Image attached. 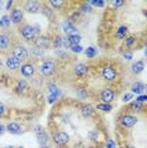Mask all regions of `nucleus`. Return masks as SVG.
<instances>
[{
  "mask_svg": "<svg viewBox=\"0 0 147 148\" xmlns=\"http://www.w3.org/2000/svg\"><path fill=\"white\" fill-rule=\"evenodd\" d=\"M19 33L25 41H33L37 36V29L32 25H23L19 28Z\"/></svg>",
  "mask_w": 147,
  "mask_h": 148,
  "instance_id": "1",
  "label": "nucleus"
},
{
  "mask_svg": "<svg viewBox=\"0 0 147 148\" xmlns=\"http://www.w3.org/2000/svg\"><path fill=\"white\" fill-rule=\"evenodd\" d=\"M102 76L105 81L108 82H114L117 80V70L113 66H105L102 70Z\"/></svg>",
  "mask_w": 147,
  "mask_h": 148,
  "instance_id": "2",
  "label": "nucleus"
},
{
  "mask_svg": "<svg viewBox=\"0 0 147 148\" xmlns=\"http://www.w3.org/2000/svg\"><path fill=\"white\" fill-rule=\"evenodd\" d=\"M56 71V63L53 61H45L39 67V72L43 76H51Z\"/></svg>",
  "mask_w": 147,
  "mask_h": 148,
  "instance_id": "3",
  "label": "nucleus"
},
{
  "mask_svg": "<svg viewBox=\"0 0 147 148\" xmlns=\"http://www.w3.org/2000/svg\"><path fill=\"white\" fill-rule=\"evenodd\" d=\"M114 97H115L114 91H113L112 89H108V87L103 89L102 92H100V100L105 104H110L113 100H114Z\"/></svg>",
  "mask_w": 147,
  "mask_h": 148,
  "instance_id": "4",
  "label": "nucleus"
},
{
  "mask_svg": "<svg viewBox=\"0 0 147 148\" xmlns=\"http://www.w3.org/2000/svg\"><path fill=\"white\" fill-rule=\"evenodd\" d=\"M16 60H19L21 62L25 61V60H28V49L25 48L24 46H16L14 48V55Z\"/></svg>",
  "mask_w": 147,
  "mask_h": 148,
  "instance_id": "5",
  "label": "nucleus"
},
{
  "mask_svg": "<svg viewBox=\"0 0 147 148\" xmlns=\"http://www.w3.org/2000/svg\"><path fill=\"white\" fill-rule=\"evenodd\" d=\"M69 140H70V137L65 132H57L53 136V142L57 146H65V144L69 143Z\"/></svg>",
  "mask_w": 147,
  "mask_h": 148,
  "instance_id": "6",
  "label": "nucleus"
},
{
  "mask_svg": "<svg viewBox=\"0 0 147 148\" xmlns=\"http://www.w3.org/2000/svg\"><path fill=\"white\" fill-rule=\"evenodd\" d=\"M121 124L124 128H132L136 125L137 123V118L135 115H131V114H126V115H122L121 116Z\"/></svg>",
  "mask_w": 147,
  "mask_h": 148,
  "instance_id": "7",
  "label": "nucleus"
},
{
  "mask_svg": "<svg viewBox=\"0 0 147 148\" xmlns=\"http://www.w3.org/2000/svg\"><path fill=\"white\" fill-rule=\"evenodd\" d=\"M36 73V69L32 63H24L21 66V75L24 77H32Z\"/></svg>",
  "mask_w": 147,
  "mask_h": 148,
  "instance_id": "8",
  "label": "nucleus"
},
{
  "mask_svg": "<svg viewBox=\"0 0 147 148\" xmlns=\"http://www.w3.org/2000/svg\"><path fill=\"white\" fill-rule=\"evenodd\" d=\"M49 39L47 38V37H38V38L34 41V47H37V48L42 49V51H46V49L49 47Z\"/></svg>",
  "mask_w": 147,
  "mask_h": 148,
  "instance_id": "9",
  "label": "nucleus"
},
{
  "mask_svg": "<svg viewBox=\"0 0 147 148\" xmlns=\"http://www.w3.org/2000/svg\"><path fill=\"white\" fill-rule=\"evenodd\" d=\"M6 67H8L10 71H15V70L21 69V61L19 60H16L14 56H9L8 58H6V62H5Z\"/></svg>",
  "mask_w": 147,
  "mask_h": 148,
  "instance_id": "10",
  "label": "nucleus"
},
{
  "mask_svg": "<svg viewBox=\"0 0 147 148\" xmlns=\"http://www.w3.org/2000/svg\"><path fill=\"white\" fill-rule=\"evenodd\" d=\"M9 18H10L12 23H14V24H19V23L23 21V12H22V9H18V8L13 9L12 13H10V15H9Z\"/></svg>",
  "mask_w": 147,
  "mask_h": 148,
  "instance_id": "11",
  "label": "nucleus"
},
{
  "mask_svg": "<svg viewBox=\"0 0 147 148\" xmlns=\"http://www.w3.org/2000/svg\"><path fill=\"white\" fill-rule=\"evenodd\" d=\"M24 9L28 13H32V14H36V13L41 12V5H39L38 1H27L24 5Z\"/></svg>",
  "mask_w": 147,
  "mask_h": 148,
  "instance_id": "12",
  "label": "nucleus"
},
{
  "mask_svg": "<svg viewBox=\"0 0 147 148\" xmlns=\"http://www.w3.org/2000/svg\"><path fill=\"white\" fill-rule=\"evenodd\" d=\"M74 72L78 77H85L89 72V67L85 65V63H78L74 69Z\"/></svg>",
  "mask_w": 147,
  "mask_h": 148,
  "instance_id": "13",
  "label": "nucleus"
},
{
  "mask_svg": "<svg viewBox=\"0 0 147 148\" xmlns=\"http://www.w3.org/2000/svg\"><path fill=\"white\" fill-rule=\"evenodd\" d=\"M63 32L66 33V36L70 37V36H75V34H78V29H76V27L72 24L71 22H69V21H66V22H63Z\"/></svg>",
  "mask_w": 147,
  "mask_h": 148,
  "instance_id": "14",
  "label": "nucleus"
},
{
  "mask_svg": "<svg viewBox=\"0 0 147 148\" xmlns=\"http://www.w3.org/2000/svg\"><path fill=\"white\" fill-rule=\"evenodd\" d=\"M145 89H146V85H143L142 82H135L131 87L132 94H137V95H142L145 92Z\"/></svg>",
  "mask_w": 147,
  "mask_h": 148,
  "instance_id": "15",
  "label": "nucleus"
},
{
  "mask_svg": "<svg viewBox=\"0 0 147 148\" xmlns=\"http://www.w3.org/2000/svg\"><path fill=\"white\" fill-rule=\"evenodd\" d=\"M81 114H82V116H85V118L93 116L94 115V108H93V105L85 104V105L81 108Z\"/></svg>",
  "mask_w": 147,
  "mask_h": 148,
  "instance_id": "16",
  "label": "nucleus"
},
{
  "mask_svg": "<svg viewBox=\"0 0 147 148\" xmlns=\"http://www.w3.org/2000/svg\"><path fill=\"white\" fill-rule=\"evenodd\" d=\"M28 90V84H27L25 80H19L18 84L15 86V92L16 94H23Z\"/></svg>",
  "mask_w": 147,
  "mask_h": 148,
  "instance_id": "17",
  "label": "nucleus"
},
{
  "mask_svg": "<svg viewBox=\"0 0 147 148\" xmlns=\"http://www.w3.org/2000/svg\"><path fill=\"white\" fill-rule=\"evenodd\" d=\"M143 69H145V63H143V61H137L131 66V70H132V72L135 73V75L141 73L143 71Z\"/></svg>",
  "mask_w": 147,
  "mask_h": 148,
  "instance_id": "18",
  "label": "nucleus"
},
{
  "mask_svg": "<svg viewBox=\"0 0 147 148\" xmlns=\"http://www.w3.org/2000/svg\"><path fill=\"white\" fill-rule=\"evenodd\" d=\"M37 139H38V143L41 144V146H46L47 142L49 140V137H48L47 132H46V130H43V132L37 134Z\"/></svg>",
  "mask_w": 147,
  "mask_h": 148,
  "instance_id": "19",
  "label": "nucleus"
},
{
  "mask_svg": "<svg viewBox=\"0 0 147 148\" xmlns=\"http://www.w3.org/2000/svg\"><path fill=\"white\" fill-rule=\"evenodd\" d=\"M6 130H8L10 134H19L21 133V127H19L18 123H9L8 125H6Z\"/></svg>",
  "mask_w": 147,
  "mask_h": 148,
  "instance_id": "20",
  "label": "nucleus"
},
{
  "mask_svg": "<svg viewBox=\"0 0 147 148\" xmlns=\"http://www.w3.org/2000/svg\"><path fill=\"white\" fill-rule=\"evenodd\" d=\"M9 43H10V39H9L8 34H0V49H6L9 47Z\"/></svg>",
  "mask_w": 147,
  "mask_h": 148,
  "instance_id": "21",
  "label": "nucleus"
},
{
  "mask_svg": "<svg viewBox=\"0 0 147 148\" xmlns=\"http://www.w3.org/2000/svg\"><path fill=\"white\" fill-rule=\"evenodd\" d=\"M96 55H98V49H96L95 47H88V48L85 49V56L88 57V58H94Z\"/></svg>",
  "mask_w": 147,
  "mask_h": 148,
  "instance_id": "22",
  "label": "nucleus"
},
{
  "mask_svg": "<svg viewBox=\"0 0 147 148\" xmlns=\"http://www.w3.org/2000/svg\"><path fill=\"white\" fill-rule=\"evenodd\" d=\"M96 109L100 110V112L109 113L110 110L113 109V106H112V104H105V103H102V104H98V105H96Z\"/></svg>",
  "mask_w": 147,
  "mask_h": 148,
  "instance_id": "23",
  "label": "nucleus"
},
{
  "mask_svg": "<svg viewBox=\"0 0 147 148\" xmlns=\"http://www.w3.org/2000/svg\"><path fill=\"white\" fill-rule=\"evenodd\" d=\"M67 39H69V42H70V45L72 46H78L80 42H81V37H80L79 34H75V36H70L67 37Z\"/></svg>",
  "mask_w": 147,
  "mask_h": 148,
  "instance_id": "24",
  "label": "nucleus"
},
{
  "mask_svg": "<svg viewBox=\"0 0 147 148\" xmlns=\"http://www.w3.org/2000/svg\"><path fill=\"white\" fill-rule=\"evenodd\" d=\"M126 34H127V27L126 25H121L118 28V31H117V33H115L117 38H118V39H123Z\"/></svg>",
  "mask_w": 147,
  "mask_h": 148,
  "instance_id": "25",
  "label": "nucleus"
},
{
  "mask_svg": "<svg viewBox=\"0 0 147 148\" xmlns=\"http://www.w3.org/2000/svg\"><path fill=\"white\" fill-rule=\"evenodd\" d=\"M61 95H62V92H61V91H57V92H49V94H48V103H49V104H53V103H55L56 100H57Z\"/></svg>",
  "mask_w": 147,
  "mask_h": 148,
  "instance_id": "26",
  "label": "nucleus"
},
{
  "mask_svg": "<svg viewBox=\"0 0 147 148\" xmlns=\"http://www.w3.org/2000/svg\"><path fill=\"white\" fill-rule=\"evenodd\" d=\"M48 4L55 9H61L62 6L65 5V3H63L62 0H51V1H48Z\"/></svg>",
  "mask_w": 147,
  "mask_h": 148,
  "instance_id": "27",
  "label": "nucleus"
},
{
  "mask_svg": "<svg viewBox=\"0 0 147 148\" xmlns=\"http://www.w3.org/2000/svg\"><path fill=\"white\" fill-rule=\"evenodd\" d=\"M88 138H89V140H91V142H96V140L99 139V132L98 130H90L88 133Z\"/></svg>",
  "mask_w": 147,
  "mask_h": 148,
  "instance_id": "28",
  "label": "nucleus"
},
{
  "mask_svg": "<svg viewBox=\"0 0 147 148\" xmlns=\"http://www.w3.org/2000/svg\"><path fill=\"white\" fill-rule=\"evenodd\" d=\"M131 109L133 110V112L139 113V112H142V109H143V104L142 103H138V101H133L131 104Z\"/></svg>",
  "mask_w": 147,
  "mask_h": 148,
  "instance_id": "29",
  "label": "nucleus"
},
{
  "mask_svg": "<svg viewBox=\"0 0 147 148\" xmlns=\"http://www.w3.org/2000/svg\"><path fill=\"white\" fill-rule=\"evenodd\" d=\"M53 46H55V48L63 47V38H62L61 36H57L55 39H53Z\"/></svg>",
  "mask_w": 147,
  "mask_h": 148,
  "instance_id": "30",
  "label": "nucleus"
},
{
  "mask_svg": "<svg viewBox=\"0 0 147 148\" xmlns=\"http://www.w3.org/2000/svg\"><path fill=\"white\" fill-rule=\"evenodd\" d=\"M136 43V38L135 37H132V36H129V37H127V38L124 39V45L127 47H132L133 45Z\"/></svg>",
  "mask_w": 147,
  "mask_h": 148,
  "instance_id": "31",
  "label": "nucleus"
},
{
  "mask_svg": "<svg viewBox=\"0 0 147 148\" xmlns=\"http://www.w3.org/2000/svg\"><path fill=\"white\" fill-rule=\"evenodd\" d=\"M89 4L91 6H98V8H103L105 5V1H102V0H91L89 1Z\"/></svg>",
  "mask_w": 147,
  "mask_h": 148,
  "instance_id": "32",
  "label": "nucleus"
},
{
  "mask_svg": "<svg viewBox=\"0 0 147 148\" xmlns=\"http://www.w3.org/2000/svg\"><path fill=\"white\" fill-rule=\"evenodd\" d=\"M80 15H81V13H80V12H75V13H72V14L70 15V18H69V22H71L72 24H74V22L79 21Z\"/></svg>",
  "mask_w": 147,
  "mask_h": 148,
  "instance_id": "33",
  "label": "nucleus"
},
{
  "mask_svg": "<svg viewBox=\"0 0 147 148\" xmlns=\"http://www.w3.org/2000/svg\"><path fill=\"white\" fill-rule=\"evenodd\" d=\"M78 96H79V99H80V100H85L86 97H88L86 90H84V89H80V90H78Z\"/></svg>",
  "mask_w": 147,
  "mask_h": 148,
  "instance_id": "34",
  "label": "nucleus"
},
{
  "mask_svg": "<svg viewBox=\"0 0 147 148\" xmlns=\"http://www.w3.org/2000/svg\"><path fill=\"white\" fill-rule=\"evenodd\" d=\"M1 22H3V24H4V27H6L8 28L9 25H10V23H12V21H10V18H9L8 15H4L1 18Z\"/></svg>",
  "mask_w": 147,
  "mask_h": 148,
  "instance_id": "35",
  "label": "nucleus"
},
{
  "mask_svg": "<svg viewBox=\"0 0 147 148\" xmlns=\"http://www.w3.org/2000/svg\"><path fill=\"white\" fill-rule=\"evenodd\" d=\"M70 49H71V52H74V53H81L84 48H82V47L80 46V45H78V46H72Z\"/></svg>",
  "mask_w": 147,
  "mask_h": 148,
  "instance_id": "36",
  "label": "nucleus"
},
{
  "mask_svg": "<svg viewBox=\"0 0 147 148\" xmlns=\"http://www.w3.org/2000/svg\"><path fill=\"white\" fill-rule=\"evenodd\" d=\"M132 97H133V94L132 92L131 94H124L123 97H122V101L123 103H128L129 100H132Z\"/></svg>",
  "mask_w": 147,
  "mask_h": 148,
  "instance_id": "37",
  "label": "nucleus"
},
{
  "mask_svg": "<svg viewBox=\"0 0 147 148\" xmlns=\"http://www.w3.org/2000/svg\"><path fill=\"white\" fill-rule=\"evenodd\" d=\"M91 12V5L90 4H85L81 6V13H89Z\"/></svg>",
  "mask_w": 147,
  "mask_h": 148,
  "instance_id": "38",
  "label": "nucleus"
},
{
  "mask_svg": "<svg viewBox=\"0 0 147 148\" xmlns=\"http://www.w3.org/2000/svg\"><path fill=\"white\" fill-rule=\"evenodd\" d=\"M43 52H45V51H42V49L37 48V47H34V48L32 49V53H33L34 56H42V55H43Z\"/></svg>",
  "mask_w": 147,
  "mask_h": 148,
  "instance_id": "39",
  "label": "nucleus"
},
{
  "mask_svg": "<svg viewBox=\"0 0 147 148\" xmlns=\"http://www.w3.org/2000/svg\"><path fill=\"white\" fill-rule=\"evenodd\" d=\"M136 101H138V103H145V101H147V95H145V94H142V95H138V97L136 99Z\"/></svg>",
  "mask_w": 147,
  "mask_h": 148,
  "instance_id": "40",
  "label": "nucleus"
},
{
  "mask_svg": "<svg viewBox=\"0 0 147 148\" xmlns=\"http://www.w3.org/2000/svg\"><path fill=\"white\" fill-rule=\"evenodd\" d=\"M105 148H115V142L113 139H108V142L105 144Z\"/></svg>",
  "mask_w": 147,
  "mask_h": 148,
  "instance_id": "41",
  "label": "nucleus"
},
{
  "mask_svg": "<svg viewBox=\"0 0 147 148\" xmlns=\"http://www.w3.org/2000/svg\"><path fill=\"white\" fill-rule=\"evenodd\" d=\"M110 4H112L113 8H119V6L124 4V1H110Z\"/></svg>",
  "mask_w": 147,
  "mask_h": 148,
  "instance_id": "42",
  "label": "nucleus"
},
{
  "mask_svg": "<svg viewBox=\"0 0 147 148\" xmlns=\"http://www.w3.org/2000/svg\"><path fill=\"white\" fill-rule=\"evenodd\" d=\"M123 57H124V60H127V61H131V60L133 58V53L132 52H126L124 55H123Z\"/></svg>",
  "mask_w": 147,
  "mask_h": 148,
  "instance_id": "43",
  "label": "nucleus"
},
{
  "mask_svg": "<svg viewBox=\"0 0 147 148\" xmlns=\"http://www.w3.org/2000/svg\"><path fill=\"white\" fill-rule=\"evenodd\" d=\"M4 113H5V105L1 101H0V118H3Z\"/></svg>",
  "mask_w": 147,
  "mask_h": 148,
  "instance_id": "44",
  "label": "nucleus"
},
{
  "mask_svg": "<svg viewBox=\"0 0 147 148\" xmlns=\"http://www.w3.org/2000/svg\"><path fill=\"white\" fill-rule=\"evenodd\" d=\"M5 130H6V127L3 125V124H0V136H1V134H4Z\"/></svg>",
  "mask_w": 147,
  "mask_h": 148,
  "instance_id": "45",
  "label": "nucleus"
},
{
  "mask_svg": "<svg viewBox=\"0 0 147 148\" xmlns=\"http://www.w3.org/2000/svg\"><path fill=\"white\" fill-rule=\"evenodd\" d=\"M74 148H85V147H84V144H82V143H79V144H76Z\"/></svg>",
  "mask_w": 147,
  "mask_h": 148,
  "instance_id": "46",
  "label": "nucleus"
},
{
  "mask_svg": "<svg viewBox=\"0 0 147 148\" xmlns=\"http://www.w3.org/2000/svg\"><path fill=\"white\" fill-rule=\"evenodd\" d=\"M12 4H13V1H8V3H6V9H9V8H10Z\"/></svg>",
  "mask_w": 147,
  "mask_h": 148,
  "instance_id": "47",
  "label": "nucleus"
},
{
  "mask_svg": "<svg viewBox=\"0 0 147 148\" xmlns=\"http://www.w3.org/2000/svg\"><path fill=\"white\" fill-rule=\"evenodd\" d=\"M4 27V24H3V22H1V19H0V28H3Z\"/></svg>",
  "mask_w": 147,
  "mask_h": 148,
  "instance_id": "48",
  "label": "nucleus"
},
{
  "mask_svg": "<svg viewBox=\"0 0 147 148\" xmlns=\"http://www.w3.org/2000/svg\"><path fill=\"white\" fill-rule=\"evenodd\" d=\"M145 57H146V58H147V48L145 49Z\"/></svg>",
  "mask_w": 147,
  "mask_h": 148,
  "instance_id": "49",
  "label": "nucleus"
},
{
  "mask_svg": "<svg viewBox=\"0 0 147 148\" xmlns=\"http://www.w3.org/2000/svg\"><path fill=\"white\" fill-rule=\"evenodd\" d=\"M126 148H136V147H133V146H127Z\"/></svg>",
  "mask_w": 147,
  "mask_h": 148,
  "instance_id": "50",
  "label": "nucleus"
},
{
  "mask_svg": "<svg viewBox=\"0 0 147 148\" xmlns=\"http://www.w3.org/2000/svg\"><path fill=\"white\" fill-rule=\"evenodd\" d=\"M41 148H49V147H47V146H41Z\"/></svg>",
  "mask_w": 147,
  "mask_h": 148,
  "instance_id": "51",
  "label": "nucleus"
},
{
  "mask_svg": "<svg viewBox=\"0 0 147 148\" xmlns=\"http://www.w3.org/2000/svg\"><path fill=\"white\" fill-rule=\"evenodd\" d=\"M5 148H14V147H13V146H8V147H5Z\"/></svg>",
  "mask_w": 147,
  "mask_h": 148,
  "instance_id": "52",
  "label": "nucleus"
},
{
  "mask_svg": "<svg viewBox=\"0 0 147 148\" xmlns=\"http://www.w3.org/2000/svg\"><path fill=\"white\" fill-rule=\"evenodd\" d=\"M145 15H146V16H147V10H145Z\"/></svg>",
  "mask_w": 147,
  "mask_h": 148,
  "instance_id": "53",
  "label": "nucleus"
},
{
  "mask_svg": "<svg viewBox=\"0 0 147 148\" xmlns=\"http://www.w3.org/2000/svg\"><path fill=\"white\" fill-rule=\"evenodd\" d=\"M146 89H147V85H146Z\"/></svg>",
  "mask_w": 147,
  "mask_h": 148,
  "instance_id": "54",
  "label": "nucleus"
},
{
  "mask_svg": "<svg viewBox=\"0 0 147 148\" xmlns=\"http://www.w3.org/2000/svg\"><path fill=\"white\" fill-rule=\"evenodd\" d=\"M19 148H23V147H19Z\"/></svg>",
  "mask_w": 147,
  "mask_h": 148,
  "instance_id": "55",
  "label": "nucleus"
}]
</instances>
